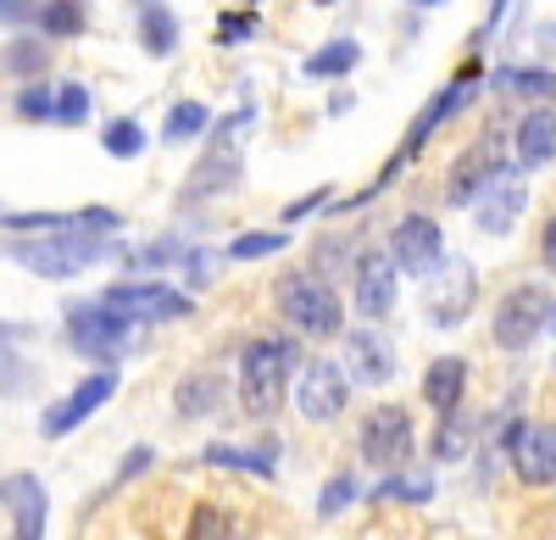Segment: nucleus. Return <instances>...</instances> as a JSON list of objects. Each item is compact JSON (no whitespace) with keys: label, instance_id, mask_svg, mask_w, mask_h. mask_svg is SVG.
Returning a JSON list of instances; mask_svg holds the SVG:
<instances>
[{"label":"nucleus","instance_id":"nucleus-1","mask_svg":"<svg viewBox=\"0 0 556 540\" xmlns=\"http://www.w3.org/2000/svg\"><path fill=\"white\" fill-rule=\"evenodd\" d=\"M256 128V106H240L228 112L217 128H212V146L206 156L195 162V173L184 178V201H206V196H228L245 173V134Z\"/></svg>","mask_w":556,"mask_h":540},{"label":"nucleus","instance_id":"nucleus-2","mask_svg":"<svg viewBox=\"0 0 556 540\" xmlns=\"http://www.w3.org/2000/svg\"><path fill=\"white\" fill-rule=\"evenodd\" d=\"M301 363L295 340H251L240 351V401L251 418H273L290 395V374Z\"/></svg>","mask_w":556,"mask_h":540},{"label":"nucleus","instance_id":"nucleus-3","mask_svg":"<svg viewBox=\"0 0 556 540\" xmlns=\"http://www.w3.org/2000/svg\"><path fill=\"white\" fill-rule=\"evenodd\" d=\"M273 301H278V312H285V324L295 335H306V340H329V335L345 329L340 296L323 285L317 274H285V279H278V290H273Z\"/></svg>","mask_w":556,"mask_h":540},{"label":"nucleus","instance_id":"nucleus-4","mask_svg":"<svg viewBox=\"0 0 556 540\" xmlns=\"http://www.w3.org/2000/svg\"><path fill=\"white\" fill-rule=\"evenodd\" d=\"M67 340H73V351L96 356V363H112V356L134 351V324L117 318L101 301H78V306H67Z\"/></svg>","mask_w":556,"mask_h":540},{"label":"nucleus","instance_id":"nucleus-5","mask_svg":"<svg viewBox=\"0 0 556 540\" xmlns=\"http://www.w3.org/2000/svg\"><path fill=\"white\" fill-rule=\"evenodd\" d=\"M28 274H39V279H73V274H84L89 262H101L106 256V240L101 235H56V240H23L17 251H12Z\"/></svg>","mask_w":556,"mask_h":540},{"label":"nucleus","instance_id":"nucleus-6","mask_svg":"<svg viewBox=\"0 0 556 540\" xmlns=\"http://www.w3.org/2000/svg\"><path fill=\"white\" fill-rule=\"evenodd\" d=\"M545 324H551V296L540 285H518V290L501 296L495 318H490V335H495L501 351H529Z\"/></svg>","mask_w":556,"mask_h":540},{"label":"nucleus","instance_id":"nucleus-7","mask_svg":"<svg viewBox=\"0 0 556 540\" xmlns=\"http://www.w3.org/2000/svg\"><path fill=\"white\" fill-rule=\"evenodd\" d=\"M501 173H506V151H501L495 134H484V140H473L468 151L451 162V173H445V201H451V206H473Z\"/></svg>","mask_w":556,"mask_h":540},{"label":"nucleus","instance_id":"nucleus-8","mask_svg":"<svg viewBox=\"0 0 556 540\" xmlns=\"http://www.w3.org/2000/svg\"><path fill=\"white\" fill-rule=\"evenodd\" d=\"M362 457L374 463V468H384V474H395L406 457H412V418H406V407H395V401H384V407H374L362 418Z\"/></svg>","mask_w":556,"mask_h":540},{"label":"nucleus","instance_id":"nucleus-9","mask_svg":"<svg viewBox=\"0 0 556 540\" xmlns=\"http://www.w3.org/2000/svg\"><path fill=\"white\" fill-rule=\"evenodd\" d=\"M506 463L523 485H556V424H513L506 429Z\"/></svg>","mask_w":556,"mask_h":540},{"label":"nucleus","instance_id":"nucleus-10","mask_svg":"<svg viewBox=\"0 0 556 540\" xmlns=\"http://www.w3.org/2000/svg\"><path fill=\"white\" fill-rule=\"evenodd\" d=\"M345 395H351V379H345L334 363H323V356L301 363V379H295V407H301V418L334 424V418L345 413Z\"/></svg>","mask_w":556,"mask_h":540},{"label":"nucleus","instance_id":"nucleus-11","mask_svg":"<svg viewBox=\"0 0 556 540\" xmlns=\"http://www.w3.org/2000/svg\"><path fill=\"white\" fill-rule=\"evenodd\" d=\"M101 306H112L128 324H167V318L190 312V296H178L173 285H112L101 296Z\"/></svg>","mask_w":556,"mask_h":540},{"label":"nucleus","instance_id":"nucleus-12","mask_svg":"<svg viewBox=\"0 0 556 540\" xmlns=\"http://www.w3.org/2000/svg\"><path fill=\"white\" fill-rule=\"evenodd\" d=\"M390 262L401 267V274H434V267L445 262L440 223L424 217V212L401 217V223H395V235H390Z\"/></svg>","mask_w":556,"mask_h":540},{"label":"nucleus","instance_id":"nucleus-13","mask_svg":"<svg viewBox=\"0 0 556 540\" xmlns=\"http://www.w3.org/2000/svg\"><path fill=\"white\" fill-rule=\"evenodd\" d=\"M523 206H529V185H523V173H518V167H506L495 185L473 201V229L490 235V240L513 235V223L523 217Z\"/></svg>","mask_w":556,"mask_h":540},{"label":"nucleus","instance_id":"nucleus-14","mask_svg":"<svg viewBox=\"0 0 556 540\" xmlns=\"http://www.w3.org/2000/svg\"><path fill=\"white\" fill-rule=\"evenodd\" d=\"M395 274H401V267L390 262V251H362V256H356V274H351L356 285H351V296H356L362 318H390V312H395V296H401Z\"/></svg>","mask_w":556,"mask_h":540},{"label":"nucleus","instance_id":"nucleus-15","mask_svg":"<svg viewBox=\"0 0 556 540\" xmlns=\"http://www.w3.org/2000/svg\"><path fill=\"white\" fill-rule=\"evenodd\" d=\"M112 390H117V374H112V368H106V374H89V379H84L73 395H62L56 407L45 413V424H39V429L51 435V440L73 435V429H78L89 413H96V407H106V401H112Z\"/></svg>","mask_w":556,"mask_h":540},{"label":"nucleus","instance_id":"nucleus-16","mask_svg":"<svg viewBox=\"0 0 556 540\" xmlns=\"http://www.w3.org/2000/svg\"><path fill=\"white\" fill-rule=\"evenodd\" d=\"M473 306V267L468 262H445V274L429 279V324L434 329H456Z\"/></svg>","mask_w":556,"mask_h":540},{"label":"nucleus","instance_id":"nucleus-17","mask_svg":"<svg viewBox=\"0 0 556 540\" xmlns=\"http://www.w3.org/2000/svg\"><path fill=\"white\" fill-rule=\"evenodd\" d=\"M513 162H518V173H534V167L556 162V112L551 106L523 112V123L513 134Z\"/></svg>","mask_w":556,"mask_h":540},{"label":"nucleus","instance_id":"nucleus-18","mask_svg":"<svg viewBox=\"0 0 556 540\" xmlns=\"http://www.w3.org/2000/svg\"><path fill=\"white\" fill-rule=\"evenodd\" d=\"M468 89H473V67L462 73V78H456L451 89H440V96H434V101H429L424 112L412 117V128H406V140H401V156L390 162V173H395L401 162H412L417 151H424V140H429V134H434V128H440V123H445V117H451L456 106H462V96H468Z\"/></svg>","mask_w":556,"mask_h":540},{"label":"nucleus","instance_id":"nucleus-19","mask_svg":"<svg viewBox=\"0 0 556 540\" xmlns=\"http://www.w3.org/2000/svg\"><path fill=\"white\" fill-rule=\"evenodd\" d=\"M345 368H351V379H362V385H390V379H395V351H390V340L374 335V329H351V335H345Z\"/></svg>","mask_w":556,"mask_h":540},{"label":"nucleus","instance_id":"nucleus-20","mask_svg":"<svg viewBox=\"0 0 556 540\" xmlns=\"http://www.w3.org/2000/svg\"><path fill=\"white\" fill-rule=\"evenodd\" d=\"M0 502L12 507L17 518V535L23 540H39L45 535V513H51V502H45V485L34 474H12V479H0Z\"/></svg>","mask_w":556,"mask_h":540},{"label":"nucleus","instance_id":"nucleus-21","mask_svg":"<svg viewBox=\"0 0 556 540\" xmlns=\"http://www.w3.org/2000/svg\"><path fill=\"white\" fill-rule=\"evenodd\" d=\"M462 390H468V363H462V356H434L429 374H424V401L440 418H451L462 407Z\"/></svg>","mask_w":556,"mask_h":540},{"label":"nucleus","instance_id":"nucleus-22","mask_svg":"<svg viewBox=\"0 0 556 540\" xmlns=\"http://www.w3.org/2000/svg\"><path fill=\"white\" fill-rule=\"evenodd\" d=\"M217 401H223V379H217L212 368L184 374V379H178V390H173L178 418H206V413H217Z\"/></svg>","mask_w":556,"mask_h":540},{"label":"nucleus","instance_id":"nucleus-23","mask_svg":"<svg viewBox=\"0 0 556 540\" xmlns=\"http://www.w3.org/2000/svg\"><path fill=\"white\" fill-rule=\"evenodd\" d=\"M506 96H534V101H556V73H540V67H501L490 78Z\"/></svg>","mask_w":556,"mask_h":540},{"label":"nucleus","instance_id":"nucleus-24","mask_svg":"<svg viewBox=\"0 0 556 540\" xmlns=\"http://www.w3.org/2000/svg\"><path fill=\"white\" fill-rule=\"evenodd\" d=\"M139 45H146L151 56H173L178 51V17L167 7H151L146 17H139Z\"/></svg>","mask_w":556,"mask_h":540},{"label":"nucleus","instance_id":"nucleus-25","mask_svg":"<svg viewBox=\"0 0 556 540\" xmlns=\"http://www.w3.org/2000/svg\"><path fill=\"white\" fill-rule=\"evenodd\" d=\"M23 335H28L23 324H0V390H7V395H17L28 385V368H23V356H17V340Z\"/></svg>","mask_w":556,"mask_h":540},{"label":"nucleus","instance_id":"nucleus-26","mask_svg":"<svg viewBox=\"0 0 556 540\" xmlns=\"http://www.w3.org/2000/svg\"><path fill=\"white\" fill-rule=\"evenodd\" d=\"M362 56V45L356 39H329L317 56H306V78H334V73H351Z\"/></svg>","mask_w":556,"mask_h":540},{"label":"nucleus","instance_id":"nucleus-27","mask_svg":"<svg viewBox=\"0 0 556 540\" xmlns=\"http://www.w3.org/2000/svg\"><path fill=\"white\" fill-rule=\"evenodd\" d=\"M201 128H212V112L201 106V101H178L173 112H167V123H162V134L178 146V140H195Z\"/></svg>","mask_w":556,"mask_h":540},{"label":"nucleus","instance_id":"nucleus-28","mask_svg":"<svg viewBox=\"0 0 556 540\" xmlns=\"http://www.w3.org/2000/svg\"><path fill=\"white\" fill-rule=\"evenodd\" d=\"M374 497L379 502H429L434 497V479L429 474H412V479L406 474H384V485L374 490Z\"/></svg>","mask_w":556,"mask_h":540},{"label":"nucleus","instance_id":"nucleus-29","mask_svg":"<svg viewBox=\"0 0 556 540\" xmlns=\"http://www.w3.org/2000/svg\"><path fill=\"white\" fill-rule=\"evenodd\" d=\"M106 156H117V162H128V156H139V151H146V128H139L134 117H117L112 128H106Z\"/></svg>","mask_w":556,"mask_h":540},{"label":"nucleus","instance_id":"nucleus-30","mask_svg":"<svg viewBox=\"0 0 556 540\" xmlns=\"http://www.w3.org/2000/svg\"><path fill=\"white\" fill-rule=\"evenodd\" d=\"M206 463H217V468H245V474L273 479V457H267V452H235V445H206Z\"/></svg>","mask_w":556,"mask_h":540},{"label":"nucleus","instance_id":"nucleus-31","mask_svg":"<svg viewBox=\"0 0 556 540\" xmlns=\"http://www.w3.org/2000/svg\"><path fill=\"white\" fill-rule=\"evenodd\" d=\"M290 235H278V229H262V235H240L235 246H228V256L235 262H256V256H273V251H285Z\"/></svg>","mask_w":556,"mask_h":540},{"label":"nucleus","instance_id":"nucleus-32","mask_svg":"<svg viewBox=\"0 0 556 540\" xmlns=\"http://www.w3.org/2000/svg\"><path fill=\"white\" fill-rule=\"evenodd\" d=\"M468 435H473V424L468 418H462V413H451L445 424H440V435H434V457H462V452H468Z\"/></svg>","mask_w":556,"mask_h":540},{"label":"nucleus","instance_id":"nucleus-33","mask_svg":"<svg viewBox=\"0 0 556 540\" xmlns=\"http://www.w3.org/2000/svg\"><path fill=\"white\" fill-rule=\"evenodd\" d=\"M39 23H45V34H78L84 28V7H78V0H51V7H45L39 12Z\"/></svg>","mask_w":556,"mask_h":540},{"label":"nucleus","instance_id":"nucleus-34","mask_svg":"<svg viewBox=\"0 0 556 540\" xmlns=\"http://www.w3.org/2000/svg\"><path fill=\"white\" fill-rule=\"evenodd\" d=\"M190 540H235V524H228L223 507H195V518H190Z\"/></svg>","mask_w":556,"mask_h":540},{"label":"nucleus","instance_id":"nucleus-35","mask_svg":"<svg viewBox=\"0 0 556 540\" xmlns=\"http://www.w3.org/2000/svg\"><path fill=\"white\" fill-rule=\"evenodd\" d=\"M84 117H89V89H84V84H62V89H56V123L78 128Z\"/></svg>","mask_w":556,"mask_h":540},{"label":"nucleus","instance_id":"nucleus-36","mask_svg":"<svg viewBox=\"0 0 556 540\" xmlns=\"http://www.w3.org/2000/svg\"><path fill=\"white\" fill-rule=\"evenodd\" d=\"M351 502H356V479H351V474H334L329 485H323V502H317V513H323V518H334V513H345Z\"/></svg>","mask_w":556,"mask_h":540},{"label":"nucleus","instance_id":"nucleus-37","mask_svg":"<svg viewBox=\"0 0 556 540\" xmlns=\"http://www.w3.org/2000/svg\"><path fill=\"white\" fill-rule=\"evenodd\" d=\"M45 62H51V56H45L39 39H17L12 51H7V67L12 73H45Z\"/></svg>","mask_w":556,"mask_h":540},{"label":"nucleus","instance_id":"nucleus-38","mask_svg":"<svg viewBox=\"0 0 556 540\" xmlns=\"http://www.w3.org/2000/svg\"><path fill=\"white\" fill-rule=\"evenodd\" d=\"M17 117H56V96H51V89H39V84H28L23 89V96H17Z\"/></svg>","mask_w":556,"mask_h":540},{"label":"nucleus","instance_id":"nucleus-39","mask_svg":"<svg viewBox=\"0 0 556 540\" xmlns=\"http://www.w3.org/2000/svg\"><path fill=\"white\" fill-rule=\"evenodd\" d=\"M323 201H329V185H323V190H312V196H306V201H290V206H285V217H290V223H295V217H306V212H317V206H323Z\"/></svg>","mask_w":556,"mask_h":540},{"label":"nucleus","instance_id":"nucleus-40","mask_svg":"<svg viewBox=\"0 0 556 540\" xmlns=\"http://www.w3.org/2000/svg\"><path fill=\"white\" fill-rule=\"evenodd\" d=\"M540 262L556 274V217H545V235H540Z\"/></svg>","mask_w":556,"mask_h":540},{"label":"nucleus","instance_id":"nucleus-41","mask_svg":"<svg viewBox=\"0 0 556 540\" xmlns=\"http://www.w3.org/2000/svg\"><path fill=\"white\" fill-rule=\"evenodd\" d=\"M146 468H151V452L139 445V452H128V463L117 468V485H123V479H134V474H146Z\"/></svg>","mask_w":556,"mask_h":540},{"label":"nucleus","instance_id":"nucleus-42","mask_svg":"<svg viewBox=\"0 0 556 540\" xmlns=\"http://www.w3.org/2000/svg\"><path fill=\"white\" fill-rule=\"evenodd\" d=\"M28 12V0H0V17H7V23H17Z\"/></svg>","mask_w":556,"mask_h":540},{"label":"nucleus","instance_id":"nucleus-43","mask_svg":"<svg viewBox=\"0 0 556 540\" xmlns=\"http://www.w3.org/2000/svg\"><path fill=\"white\" fill-rule=\"evenodd\" d=\"M501 12H506V0H495V7H490V28L501 23Z\"/></svg>","mask_w":556,"mask_h":540},{"label":"nucleus","instance_id":"nucleus-44","mask_svg":"<svg viewBox=\"0 0 556 540\" xmlns=\"http://www.w3.org/2000/svg\"><path fill=\"white\" fill-rule=\"evenodd\" d=\"M406 7H445V0H406Z\"/></svg>","mask_w":556,"mask_h":540},{"label":"nucleus","instance_id":"nucleus-45","mask_svg":"<svg viewBox=\"0 0 556 540\" xmlns=\"http://www.w3.org/2000/svg\"><path fill=\"white\" fill-rule=\"evenodd\" d=\"M545 329H556V306H551V324H545Z\"/></svg>","mask_w":556,"mask_h":540},{"label":"nucleus","instance_id":"nucleus-46","mask_svg":"<svg viewBox=\"0 0 556 540\" xmlns=\"http://www.w3.org/2000/svg\"><path fill=\"white\" fill-rule=\"evenodd\" d=\"M317 7H329V0H317Z\"/></svg>","mask_w":556,"mask_h":540},{"label":"nucleus","instance_id":"nucleus-47","mask_svg":"<svg viewBox=\"0 0 556 540\" xmlns=\"http://www.w3.org/2000/svg\"><path fill=\"white\" fill-rule=\"evenodd\" d=\"M12 540H23V535H12Z\"/></svg>","mask_w":556,"mask_h":540}]
</instances>
